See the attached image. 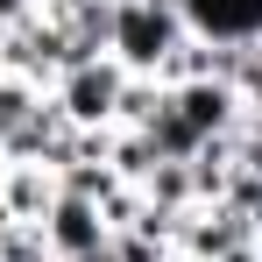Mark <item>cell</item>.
<instances>
[{
	"mask_svg": "<svg viewBox=\"0 0 262 262\" xmlns=\"http://www.w3.org/2000/svg\"><path fill=\"white\" fill-rule=\"evenodd\" d=\"M50 206H57V170H43V163H0V213L7 220H36L43 227Z\"/></svg>",
	"mask_w": 262,
	"mask_h": 262,
	"instance_id": "cell-6",
	"label": "cell"
},
{
	"mask_svg": "<svg viewBox=\"0 0 262 262\" xmlns=\"http://www.w3.org/2000/svg\"><path fill=\"white\" fill-rule=\"evenodd\" d=\"M121 99H128V71H121L114 57H71V64L50 78V106L64 114L71 135L121 128Z\"/></svg>",
	"mask_w": 262,
	"mask_h": 262,
	"instance_id": "cell-1",
	"label": "cell"
},
{
	"mask_svg": "<svg viewBox=\"0 0 262 262\" xmlns=\"http://www.w3.org/2000/svg\"><path fill=\"white\" fill-rule=\"evenodd\" d=\"M106 241H114L106 213H99L92 199H78V191H57V206L43 213V248H50V262H92V255H106Z\"/></svg>",
	"mask_w": 262,
	"mask_h": 262,
	"instance_id": "cell-3",
	"label": "cell"
},
{
	"mask_svg": "<svg viewBox=\"0 0 262 262\" xmlns=\"http://www.w3.org/2000/svg\"><path fill=\"white\" fill-rule=\"evenodd\" d=\"M170 92V114L184 128L199 135V142H213V135H241V92L227 85V78H184V85H163Z\"/></svg>",
	"mask_w": 262,
	"mask_h": 262,
	"instance_id": "cell-4",
	"label": "cell"
},
{
	"mask_svg": "<svg viewBox=\"0 0 262 262\" xmlns=\"http://www.w3.org/2000/svg\"><path fill=\"white\" fill-rule=\"evenodd\" d=\"M184 36L213 50H248L262 43V0H177Z\"/></svg>",
	"mask_w": 262,
	"mask_h": 262,
	"instance_id": "cell-5",
	"label": "cell"
},
{
	"mask_svg": "<svg viewBox=\"0 0 262 262\" xmlns=\"http://www.w3.org/2000/svg\"><path fill=\"white\" fill-rule=\"evenodd\" d=\"M43 106V85H29V78H14V71H0V142L21 128L29 114Z\"/></svg>",
	"mask_w": 262,
	"mask_h": 262,
	"instance_id": "cell-7",
	"label": "cell"
},
{
	"mask_svg": "<svg viewBox=\"0 0 262 262\" xmlns=\"http://www.w3.org/2000/svg\"><path fill=\"white\" fill-rule=\"evenodd\" d=\"M184 43V14L163 0H121L114 7V29H106V57L128 71V78H163L170 50Z\"/></svg>",
	"mask_w": 262,
	"mask_h": 262,
	"instance_id": "cell-2",
	"label": "cell"
}]
</instances>
